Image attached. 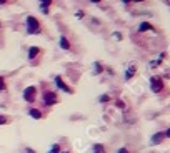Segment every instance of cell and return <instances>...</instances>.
Here are the masks:
<instances>
[{"label": "cell", "instance_id": "6da1fadb", "mask_svg": "<svg viewBox=\"0 0 170 153\" xmlns=\"http://www.w3.org/2000/svg\"><path fill=\"white\" fill-rule=\"evenodd\" d=\"M27 33H30V35L40 33V23H38V20L32 15L27 17Z\"/></svg>", "mask_w": 170, "mask_h": 153}, {"label": "cell", "instance_id": "7a4b0ae2", "mask_svg": "<svg viewBox=\"0 0 170 153\" xmlns=\"http://www.w3.org/2000/svg\"><path fill=\"white\" fill-rule=\"evenodd\" d=\"M164 87H165V83H164V80H162V77H152L150 78V88L154 93H160V92L164 90Z\"/></svg>", "mask_w": 170, "mask_h": 153}, {"label": "cell", "instance_id": "3957f363", "mask_svg": "<svg viewBox=\"0 0 170 153\" xmlns=\"http://www.w3.org/2000/svg\"><path fill=\"white\" fill-rule=\"evenodd\" d=\"M35 98H37V88L32 85V87H27L25 90H23V100L27 103H32L35 102Z\"/></svg>", "mask_w": 170, "mask_h": 153}, {"label": "cell", "instance_id": "277c9868", "mask_svg": "<svg viewBox=\"0 0 170 153\" xmlns=\"http://www.w3.org/2000/svg\"><path fill=\"white\" fill-rule=\"evenodd\" d=\"M44 102H45V105H55V103L58 102V98H57V93H55V92H45Z\"/></svg>", "mask_w": 170, "mask_h": 153}, {"label": "cell", "instance_id": "5b68a950", "mask_svg": "<svg viewBox=\"0 0 170 153\" xmlns=\"http://www.w3.org/2000/svg\"><path fill=\"white\" fill-rule=\"evenodd\" d=\"M55 83H57V87H58L60 90L67 92V93H73V90H72L70 87H67V85L62 82V78H60V77H55Z\"/></svg>", "mask_w": 170, "mask_h": 153}, {"label": "cell", "instance_id": "8992f818", "mask_svg": "<svg viewBox=\"0 0 170 153\" xmlns=\"http://www.w3.org/2000/svg\"><path fill=\"white\" fill-rule=\"evenodd\" d=\"M165 138V131H158V133H155L154 137H152V143L154 145H158L162 143V140Z\"/></svg>", "mask_w": 170, "mask_h": 153}, {"label": "cell", "instance_id": "52a82bcc", "mask_svg": "<svg viewBox=\"0 0 170 153\" xmlns=\"http://www.w3.org/2000/svg\"><path fill=\"white\" fill-rule=\"evenodd\" d=\"M135 72H137V67L132 63V65H130L129 68H127V72H125V80H130V78L135 75Z\"/></svg>", "mask_w": 170, "mask_h": 153}, {"label": "cell", "instance_id": "ba28073f", "mask_svg": "<svg viewBox=\"0 0 170 153\" xmlns=\"http://www.w3.org/2000/svg\"><path fill=\"white\" fill-rule=\"evenodd\" d=\"M38 53H40V48H38V47H30V50H28V58H30V60L37 58Z\"/></svg>", "mask_w": 170, "mask_h": 153}, {"label": "cell", "instance_id": "9c48e42d", "mask_svg": "<svg viewBox=\"0 0 170 153\" xmlns=\"http://www.w3.org/2000/svg\"><path fill=\"white\" fill-rule=\"evenodd\" d=\"M28 113H30V116H32V118H42V112H40V110H37V108H30V110H28Z\"/></svg>", "mask_w": 170, "mask_h": 153}, {"label": "cell", "instance_id": "30bf717a", "mask_svg": "<svg viewBox=\"0 0 170 153\" xmlns=\"http://www.w3.org/2000/svg\"><path fill=\"white\" fill-rule=\"evenodd\" d=\"M60 47H62L63 50H70V42L67 40L65 37H60Z\"/></svg>", "mask_w": 170, "mask_h": 153}, {"label": "cell", "instance_id": "8fae6325", "mask_svg": "<svg viewBox=\"0 0 170 153\" xmlns=\"http://www.w3.org/2000/svg\"><path fill=\"white\" fill-rule=\"evenodd\" d=\"M94 153H107V150H105V147H104V145L95 143V145H94Z\"/></svg>", "mask_w": 170, "mask_h": 153}, {"label": "cell", "instance_id": "7c38bea8", "mask_svg": "<svg viewBox=\"0 0 170 153\" xmlns=\"http://www.w3.org/2000/svg\"><path fill=\"white\" fill-rule=\"evenodd\" d=\"M139 30H140V32H147V30H155V28H154V27H152V25H150V23L143 22V23H140Z\"/></svg>", "mask_w": 170, "mask_h": 153}, {"label": "cell", "instance_id": "4fadbf2b", "mask_svg": "<svg viewBox=\"0 0 170 153\" xmlns=\"http://www.w3.org/2000/svg\"><path fill=\"white\" fill-rule=\"evenodd\" d=\"M102 72H104V67H102L98 62H95L94 63V73H95V75H98V73H102Z\"/></svg>", "mask_w": 170, "mask_h": 153}, {"label": "cell", "instance_id": "5bb4252c", "mask_svg": "<svg viewBox=\"0 0 170 153\" xmlns=\"http://www.w3.org/2000/svg\"><path fill=\"white\" fill-rule=\"evenodd\" d=\"M50 3L52 2H48V0H45V2L40 3V9H42V12H44V13H48V7H50Z\"/></svg>", "mask_w": 170, "mask_h": 153}, {"label": "cell", "instance_id": "9a60e30c", "mask_svg": "<svg viewBox=\"0 0 170 153\" xmlns=\"http://www.w3.org/2000/svg\"><path fill=\"white\" fill-rule=\"evenodd\" d=\"M7 123H10V118L7 115H0V125H7Z\"/></svg>", "mask_w": 170, "mask_h": 153}, {"label": "cell", "instance_id": "2e32d148", "mask_svg": "<svg viewBox=\"0 0 170 153\" xmlns=\"http://www.w3.org/2000/svg\"><path fill=\"white\" fill-rule=\"evenodd\" d=\"M52 153H60V151H62V150H60V145L58 143H55L54 145V147H52V150H50Z\"/></svg>", "mask_w": 170, "mask_h": 153}, {"label": "cell", "instance_id": "e0dca14e", "mask_svg": "<svg viewBox=\"0 0 170 153\" xmlns=\"http://www.w3.org/2000/svg\"><path fill=\"white\" fill-rule=\"evenodd\" d=\"M5 88H7V85H5V78H3V77H0V92H2V90H5Z\"/></svg>", "mask_w": 170, "mask_h": 153}, {"label": "cell", "instance_id": "ac0fdd59", "mask_svg": "<svg viewBox=\"0 0 170 153\" xmlns=\"http://www.w3.org/2000/svg\"><path fill=\"white\" fill-rule=\"evenodd\" d=\"M112 37H113V38H117V40H122V35H120L119 32H115V33H113Z\"/></svg>", "mask_w": 170, "mask_h": 153}, {"label": "cell", "instance_id": "d6986e66", "mask_svg": "<svg viewBox=\"0 0 170 153\" xmlns=\"http://www.w3.org/2000/svg\"><path fill=\"white\" fill-rule=\"evenodd\" d=\"M75 17H77V19H83V12H82V10H79V12L75 13Z\"/></svg>", "mask_w": 170, "mask_h": 153}, {"label": "cell", "instance_id": "ffe728a7", "mask_svg": "<svg viewBox=\"0 0 170 153\" xmlns=\"http://www.w3.org/2000/svg\"><path fill=\"white\" fill-rule=\"evenodd\" d=\"M100 102H108V95H102V97H100Z\"/></svg>", "mask_w": 170, "mask_h": 153}, {"label": "cell", "instance_id": "44dd1931", "mask_svg": "<svg viewBox=\"0 0 170 153\" xmlns=\"http://www.w3.org/2000/svg\"><path fill=\"white\" fill-rule=\"evenodd\" d=\"M117 105H119L120 108H125V103H123V102H120V100H117Z\"/></svg>", "mask_w": 170, "mask_h": 153}, {"label": "cell", "instance_id": "7402d4cb", "mask_svg": "<svg viewBox=\"0 0 170 153\" xmlns=\"http://www.w3.org/2000/svg\"><path fill=\"white\" fill-rule=\"evenodd\" d=\"M117 153H129V150H127V148H120V150L117 151Z\"/></svg>", "mask_w": 170, "mask_h": 153}, {"label": "cell", "instance_id": "603a6c76", "mask_svg": "<svg viewBox=\"0 0 170 153\" xmlns=\"http://www.w3.org/2000/svg\"><path fill=\"white\" fill-rule=\"evenodd\" d=\"M27 153H34V150H32V148H27Z\"/></svg>", "mask_w": 170, "mask_h": 153}, {"label": "cell", "instance_id": "cb8c5ba5", "mask_svg": "<svg viewBox=\"0 0 170 153\" xmlns=\"http://www.w3.org/2000/svg\"><path fill=\"white\" fill-rule=\"evenodd\" d=\"M3 3H7L5 0H0V5H3Z\"/></svg>", "mask_w": 170, "mask_h": 153}, {"label": "cell", "instance_id": "d4e9b609", "mask_svg": "<svg viewBox=\"0 0 170 153\" xmlns=\"http://www.w3.org/2000/svg\"><path fill=\"white\" fill-rule=\"evenodd\" d=\"M60 153H67V151H60Z\"/></svg>", "mask_w": 170, "mask_h": 153}, {"label": "cell", "instance_id": "484cf974", "mask_svg": "<svg viewBox=\"0 0 170 153\" xmlns=\"http://www.w3.org/2000/svg\"><path fill=\"white\" fill-rule=\"evenodd\" d=\"M0 25H2V23H0Z\"/></svg>", "mask_w": 170, "mask_h": 153}]
</instances>
